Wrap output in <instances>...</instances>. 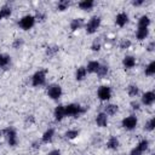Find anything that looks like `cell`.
<instances>
[{
	"label": "cell",
	"mask_w": 155,
	"mask_h": 155,
	"mask_svg": "<svg viewBox=\"0 0 155 155\" xmlns=\"http://www.w3.org/2000/svg\"><path fill=\"white\" fill-rule=\"evenodd\" d=\"M64 110H65V116H79L80 114L85 113V108H82L80 104H75V103H71V104H68L64 107Z\"/></svg>",
	"instance_id": "cell-1"
},
{
	"label": "cell",
	"mask_w": 155,
	"mask_h": 155,
	"mask_svg": "<svg viewBox=\"0 0 155 155\" xmlns=\"http://www.w3.org/2000/svg\"><path fill=\"white\" fill-rule=\"evenodd\" d=\"M45 82H46V70H44V69L38 70L31 76V85L35 87L42 86V85H45Z\"/></svg>",
	"instance_id": "cell-2"
},
{
	"label": "cell",
	"mask_w": 155,
	"mask_h": 155,
	"mask_svg": "<svg viewBox=\"0 0 155 155\" xmlns=\"http://www.w3.org/2000/svg\"><path fill=\"white\" fill-rule=\"evenodd\" d=\"M101 22H102V19H101V17L99 16H93L88 22H87V24H86V33L87 34H93V33H96L97 31V29L99 28V25H101Z\"/></svg>",
	"instance_id": "cell-3"
},
{
	"label": "cell",
	"mask_w": 155,
	"mask_h": 155,
	"mask_svg": "<svg viewBox=\"0 0 155 155\" xmlns=\"http://www.w3.org/2000/svg\"><path fill=\"white\" fill-rule=\"evenodd\" d=\"M62 93H63L62 87L59 85H57V84H52V85H50L47 87V94L53 101H58L62 97Z\"/></svg>",
	"instance_id": "cell-4"
},
{
	"label": "cell",
	"mask_w": 155,
	"mask_h": 155,
	"mask_svg": "<svg viewBox=\"0 0 155 155\" xmlns=\"http://www.w3.org/2000/svg\"><path fill=\"white\" fill-rule=\"evenodd\" d=\"M19 27L23 29V30H29L34 27L35 24V16H31V15H27L24 17H22L18 22Z\"/></svg>",
	"instance_id": "cell-5"
},
{
	"label": "cell",
	"mask_w": 155,
	"mask_h": 155,
	"mask_svg": "<svg viewBox=\"0 0 155 155\" xmlns=\"http://www.w3.org/2000/svg\"><path fill=\"white\" fill-rule=\"evenodd\" d=\"M4 133H5V137H6V139H7L8 145L16 147L17 143H18V137H17V132L15 131V128L7 127L6 130H4Z\"/></svg>",
	"instance_id": "cell-6"
},
{
	"label": "cell",
	"mask_w": 155,
	"mask_h": 155,
	"mask_svg": "<svg viewBox=\"0 0 155 155\" xmlns=\"http://www.w3.org/2000/svg\"><path fill=\"white\" fill-rule=\"evenodd\" d=\"M149 148V140L148 139H142L137 145L136 148L132 149V151L130 153V155H142L144 151H147Z\"/></svg>",
	"instance_id": "cell-7"
},
{
	"label": "cell",
	"mask_w": 155,
	"mask_h": 155,
	"mask_svg": "<svg viewBox=\"0 0 155 155\" xmlns=\"http://www.w3.org/2000/svg\"><path fill=\"white\" fill-rule=\"evenodd\" d=\"M137 124H138V120H137V117H136L134 115L126 116V117L122 120V122H121L122 127H124L125 130H128V131L134 130V128H136V126H137Z\"/></svg>",
	"instance_id": "cell-8"
},
{
	"label": "cell",
	"mask_w": 155,
	"mask_h": 155,
	"mask_svg": "<svg viewBox=\"0 0 155 155\" xmlns=\"http://www.w3.org/2000/svg\"><path fill=\"white\" fill-rule=\"evenodd\" d=\"M97 96L101 101H109L111 98V88L109 86H101L97 91Z\"/></svg>",
	"instance_id": "cell-9"
},
{
	"label": "cell",
	"mask_w": 155,
	"mask_h": 155,
	"mask_svg": "<svg viewBox=\"0 0 155 155\" xmlns=\"http://www.w3.org/2000/svg\"><path fill=\"white\" fill-rule=\"evenodd\" d=\"M127 22H128V15L126 12H120V13L116 15V18H115L116 25L122 28V27H125L127 24Z\"/></svg>",
	"instance_id": "cell-10"
},
{
	"label": "cell",
	"mask_w": 155,
	"mask_h": 155,
	"mask_svg": "<svg viewBox=\"0 0 155 155\" xmlns=\"http://www.w3.org/2000/svg\"><path fill=\"white\" fill-rule=\"evenodd\" d=\"M155 101V93L153 91H148L142 96V103L144 105H151Z\"/></svg>",
	"instance_id": "cell-11"
},
{
	"label": "cell",
	"mask_w": 155,
	"mask_h": 155,
	"mask_svg": "<svg viewBox=\"0 0 155 155\" xmlns=\"http://www.w3.org/2000/svg\"><path fill=\"white\" fill-rule=\"evenodd\" d=\"M96 124L99 127H107L108 126V116L104 113H99L96 116Z\"/></svg>",
	"instance_id": "cell-12"
},
{
	"label": "cell",
	"mask_w": 155,
	"mask_h": 155,
	"mask_svg": "<svg viewBox=\"0 0 155 155\" xmlns=\"http://www.w3.org/2000/svg\"><path fill=\"white\" fill-rule=\"evenodd\" d=\"M53 116L56 121H61L63 120V117L65 116V110H64V105H58L56 107L54 111H53Z\"/></svg>",
	"instance_id": "cell-13"
},
{
	"label": "cell",
	"mask_w": 155,
	"mask_h": 155,
	"mask_svg": "<svg viewBox=\"0 0 155 155\" xmlns=\"http://www.w3.org/2000/svg\"><path fill=\"white\" fill-rule=\"evenodd\" d=\"M122 64L126 69H132L136 65V58L133 56H125V58L122 61Z\"/></svg>",
	"instance_id": "cell-14"
},
{
	"label": "cell",
	"mask_w": 155,
	"mask_h": 155,
	"mask_svg": "<svg viewBox=\"0 0 155 155\" xmlns=\"http://www.w3.org/2000/svg\"><path fill=\"white\" fill-rule=\"evenodd\" d=\"M53 136H54V130L53 128H48L44 132L42 137H41V140L42 143H50L52 139H53Z\"/></svg>",
	"instance_id": "cell-15"
},
{
	"label": "cell",
	"mask_w": 155,
	"mask_h": 155,
	"mask_svg": "<svg viewBox=\"0 0 155 155\" xmlns=\"http://www.w3.org/2000/svg\"><path fill=\"white\" fill-rule=\"evenodd\" d=\"M78 6L81 8V10H85V11H90L93 6H94V1L93 0H81Z\"/></svg>",
	"instance_id": "cell-16"
},
{
	"label": "cell",
	"mask_w": 155,
	"mask_h": 155,
	"mask_svg": "<svg viewBox=\"0 0 155 155\" xmlns=\"http://www.w3.org/2000/svg\"><path fill=\"white\" fill-rule=\"evenodd\" d=\"M84 25V19L82 18H74L71 22H70V29L73 31H76L79 29H81Z\"/></svg>",
	"instance_id": "cell-17"
},
{
	"label": "cell",
	"mask_w": 155,
	"mask_h": 155,
	"mask_svg": "<svg viewBox=\"0 0 155 155\" xmlns=\"http://www.w3.org/2000/svg\"><path fill=\"white\" fill-rule=\"evenodd\" d=\"M119 139L115 137V136H111L109 139H108V142H107V148L108 149H110V150H116L117 148H119Z\"/></svg>",
	"instance_id": "cell-18"
},
{
	"label": "cell",
	"mask_w": 155,
	"mask_h": 155,
	"mask_svg": "<svg viewBox=\"0 0 155 155\" xmlns=\"http://www.w3.org/2000/svg\"><path fill=\"white\" fill-rule=\"evenodd\" d=\"M117 111H119V107L116 104H107L104 107V114H107V115L111 116V115H115Z\"/></svg>",
	"instance_id": "cell-19"
},
{
	"label": "cell",
	"mask_w": 155,
	"mask_h": 155,
	"mask_svg": "<svg viewBox=\"0 0 155 155\" xmlns=\"http://www.w3.org/2000/svg\"><path fill=\"white\" fill-rule=\"evenodd\" d=\"M99 65H101L99 62H97V61H91V62H88L87 67H85V68H86L87 73H97Z\"/></svg>",
	"instance_id": "cell-20"
},
{
	"label": "cell",
	"mask_w": 155,
	"mask_h": 155,
	"mask_svg": "<svg viewBox=\"0 0 155 155\" xmlns=\"http://www.w3.org/2000/svg\"><path fill=\"white\" fill-rule=\"evenodd\" d=\"M149 35V29L148 28H138L136 33V38L138 40H144Z\"/></svg>",
	"instance_id": "cell-21"
},
{
	"label": "cell",
	"mask_w": 155,
	"mask_h": 155,
	"mask_svg": "<svg viewBox=\"0 0 155 155\" xmlns=\"http://www.w3.org/2000/svg\"><path fill=\"white\" fill-rule=\"evenodd\" d=\"M86 75H87L86 68H85V67H79V68L76 69V73H75V79L80 81V80H84V79L86 78Z\"/></svg>",
	"instance_id": "cell-22"
},
{
	"label": "cell",
	"mask_w": 155,
	"mask_h": 155,
	"mask_svg": "<svg viewBox=\"0 0 155 155\" xmlns=\"http://www.w3.org/2000/svg\"><path fill=\"white\" fill-rule=\"evenodd\" d=\"M149 24H150V18L147 15H143L138 19V28H148Z\"/></svg>",
	"instance_id": "cell-23"
},
{
	"label": "cell",
	"mask_w": 155,
	"mask_h": 155,
	"mask_svg": "<svg viewBox=\"0 0 155 155\" xmlns=\"http://www.w3.org/2000/svg\"><path fill=\"white\" fill-rule=\"evenodd\" d=\"M11 63V57L4 53H0V68H6Z\"/></svg>",
	"instance_id": "cell-24"
},
{
	"label": "cell",
	"mask_w": 155,
	"mask_h": 155,
	"mask_svg": "<svg viewBox=\"0 0 155 155\" xmlns=\"http://www.w3.org/2000/svg\"><path fill=\"white\" fill-rule=\"evenodd\" d=\"M144 73H145V75H148V76H153V75L155 74V62H154V61L150 62V63L145 67Z\"/></svg>",
	"instance_id": "cell-25"
},
{
	"label": "cell",
	"mask_w": 155,
	"mask_h": 155,
	"mask_svg": "<svg viewBox=\"0 0 155 155\" xmlns=\"http://www.w3.org/2000/svg\"><path fill=\"white\" fill-rule=\"evenodd\" d=\"M108 71H109V68H108V65H99V68H98V70H97V75L99 76V78H105L107 75H108Z\"/></svg>",
	"instance_id": "cell-26"
},
{
	"label": "cell",
	"mask_w": 155,
	"mask_h": 155,
	"mask_svg": "<svg viewBox=\"0 0 155 155\" xmlns=\"http://www.w3.org/2000/svg\"><path fill=\"white\" fill-rule=\"evenodd\" d=\"M127 93H128V96H131V97L138 96V93H139L138 86H136V85H130V86L127 87Z\"/></svg>",
	"instance_id": "cell-27"
},
{
	"label": "cell",
	"mask_w": 155,
	"mask_h": 155,
	"mask_svg": "<svg viewBox=\"0 0 155 155\" xmlns=\"http://www.w3.org/2000/svg\"><path fill=\"white\" fill-rule=\"evenodd\" d=\"M0 13H1L2 18H7V17H10V16H11V13H12V8H11L10 6H7V5H5V6H2V7H1Z\"/></svg>",
	"instance_id": "cell-28"
},
{
	"label": "cell",
	"mask_w": 155,
	"mask_h": 155,
	"mask_svg": "<svg viewBox=\"0 0 155 155\" xmlns=\"http://www.w3.org/2000/svg\"><path fill=\"white\" fill-rule=\"evenodd\" d=\"M79 133H80L79 130H68L64 133V136H65L67 139H74V138H76L79 136Z\"/></svg>",
	"instance_id": "cell-29"
},
{
	"label": "cell",
	"mask_w": 155,
	"mask_h": 155,
	"mask_svg": "<svg viewBox=\"0 0 155 155\" xmlns=\"http://www.w3.org/2000/svg\"><path fill=\"white\" fill-rule=\"evenodd\" d=\"M70 5V1L68 0H61L58 4H57V10L58 11H65Z\"/></svg>",
	"instance_id": "cell-30"
},
{
	"label": "cell",
	"mask_w": 155,
	"mask_h": 155,
	"mask_svg": "<svg viewBox=\"0 0 155 155\" xmlns=\"http://www.w3.org/2000/svg\"><path fill=\"white\" fill-rule=\"evenodd\" d=\"M58 51H59L58 46H47V47H46V56L53 57Z\"/></svg>",
	"instance_id": "cell-31"
},
{
	"label": "cell",
	"mask_w": 155,
	"mask_h": 155,
	"mask_svg": "<svg viewBox=\"0 0 155 155\" xmlns=\"http://www.w3.org/2000/svg\"><path fill=\"white\" fill-rule=\"evenodd\" d=\"M154 127H155V119L151 117V119H149V120L145 122V125H144V130L151 132V131L154 130Z\"/></svg>",
	"instance_id": "cell-32"
},
{
	"label": "cell",
	"mask_w": 155,
	"mask_h": 155,
	"mask_svg": "<svg viewBox=\"0 0 155 155\" xmlns=\"http://www.w3.org/2000/svg\"><path fill=\"white\" fill-rule=\"evenodd\" d=\"M101 47H102L101 40H99V39H96V40H93V42H92V45H91V50L96 52V51H99V50H101Z\"/></svg>",
	"instance_id": "cell-33"
},
{
	"label": "cell",
	"mask_w": 155,
	"mask_h": 155,
	"mask_svg": "<svg viewBox=\"0 0 155 155\" xmlns=\"http://www.w3.org/2000/svg\"><path fill=\"white\" fill-rule=\"evenodd\" d=\"M119 46H120L121 50H126V48H128L131 46V41L130 40H121Z\"/></svg>",
	"instance_id": "cell-34"
},
{
	"label": "cell",
	"mask_w": 155,
	"mask_h": 155,
	"mask_svg": "<svg viewBox=\"0 0 155 155\" xmlns=\"http://www.w3.org/2000/svg\"><path fill=\"white\" fill-rule=\"evenodd\" d=\"M22 45H23V39H21V38L16 39V40L13 41V44H12L13 48H19V47H21Z\"/></svg>",
	"instance_id": "cell-35"
},
{
	"label": "cell",
	"mask_w": 155,
	"mask_h": 155,
	"mask_svg": "<svg viewBox=\"0 0 155 155\" xmlns=\"http://www.w3.org/2000/svg\"><path fill=\"white\" fill-rule=\"evenodd\" d=\"M154 48H155V42H154V41L149 42L148 46H147V50H148L149 52H151V51H154Z\"/></svg>",
	"instance_id": "cell-36"
},
{
	"label": "cell",
	"mask_w": 155,
	"mask_h": 155,
	"mask_svg": "<svg viewBox=\"0 0 155 155\" xmlns=\"http://www.w3.org/2000/svg\"><path fill=\"white\" fill-rule=\"evenodd\" d=\"M143 4H144V0H134V1H132V5L133 6H140Z\"/></svg>",
	"instance_id": "cell-37"
},
{
	"label": "cell",
	"mask_w": 155,
	"mask_h": 155,
	"mask_svg": "<svg viewBox=\"0 0 155 155\" xmlns=\"http://www.w3.org/2000/svg\"><path fill=\"white\" fill-rule=\"evenodd\" d=\"M131 107L133 110H139V103L138 102H132L131 103Z\"/></svg>",
	"instance_id": "cell-38"
},
{
	"label": "cell",
	"mask_w": 155,
	"mask_h": 155,
	"mask_svg": "<svg viewBox=\"0 0 155 155\" xmlns=\"http://www.w3.org/2000/svg\"><path fill=\"white\" fill-rule=\"evenodd\" d=\"M36 18H39L40 21H44V19H45V15H44V13H41V12H38V13H36L35 19H36Z\"/></svg>",
	"instance_id": "cell-39"
},
{
	"label": "cell",
	"mask_w": 155,
	"mask_h": 155,
	"mask_svg": "<svg viewBox=\"0 0 155 155\" xmlns=\"http://www.w3.org/2000/svg\"><path fill=\"white\" fill-rule=\"evenodd\" d=\"M47 155H61V151L58 150V149H54V150H52V151H50Z\"/></svg>",
	"instance_id": "cell-40"
},
{
	"label": "cell",
	"mask_w": 155,
	"mask_h": 155,
	"mask_svg": "<svg viewBox=\"0 0 155 155\" xmlns=\"http://www.w3.org/2000/svg\"><path fill=\"white\" fill-rule=\"evenodd\" d=\"M25 121H27V122H29V124H33V122H34V117H33L31 115H29V116L27 117V120H25Z\"/></svg>",
	"instance_id": "cell-41"
},
{
	"label": "cell",
	"mask_w": 155,
	"mask_h": 155,
	"mask_svg": "<svg viewBox=\"0 0 155 155\" xmlns=\"http://www.w3.org/2000/svg\"><path fill=\"white\" fill-rule=\"evenodd\" d=\"M1 19H2V16H1V13H0V21H1Z\"/></svg>",
	"instance_id": "cell-42"
},
{
	"label": "cell",
	"mask_w": 155,
	"mask_h": 155,
	"mask_svg": "<svg viewBox=\"0 0 155 155\" xmlns=\"http://www.w3.org/2000/svg\"><path fill=\"white\" fill-rule=\"evenodd\" d=\"M151 155H154V154H151Z\"/></svg>",
	"instance_id": "cell-43"
}]
</instances>
